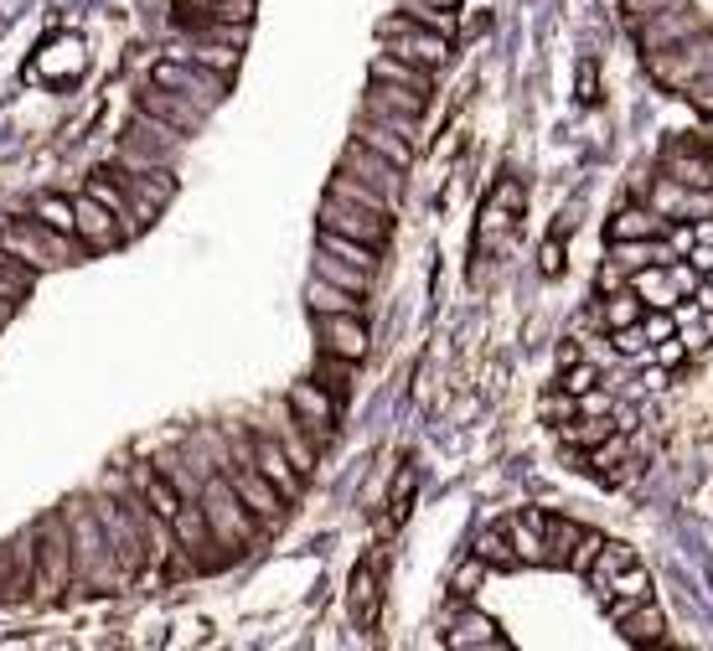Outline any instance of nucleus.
Masks as SVG:
<instances>
[{
    "instance_id": "c9c22d12",
    "label": "nucleus",
    "mask_w": 713,
    "mask_h": 651,
    "mask_svg": "<svg viewBox=\"0 0 713 651\" xmlns=\"http://www.w3.org/2000/svg\"><path fill=\"white\" fill-rule=\"evenodd\" d=\"M321 249L326 254H337V258H347V264H356V269H368V275H377V249L373 243L347 239V233H326L321 228Z\"/></svg>"
},
{
    "instance_id": "c756f323",
    "label": "nucleus",
    "mask_w": 713,
    "mask_h": 651,
    "mask_svg": "<svg viewBox=\"0 0 713 651\" xmlns=\"http://www.w3.org/2000/svg\"><path fill=\"white\" fill-rule=\"evenodd\" d=\"M306 300H310V316H337V310H356V306H362V295L341 290V285H331V279H321V275H310Z\"/></svg>"
},
{
    "instance_id": "37998d69",
    "label": "nucleus",
    "mask_w": 713,
    "mask_h": 651,
    "mask_svg": "<svg viewBox=\"0 0 713 651\" xmlns=\"http://www.w3.org/2000/svg\"><path fill=\"white\" fill-rule=\"evenodd\" d=\"M579 538H584V528L563 522V517H548V564H563V559L574 553Z\"/></svg>"
},
{
    "instance_id": "864d4df0",
    "label": "nucleus",
    "mask_w": 713,
    "mask_h": 651,
    "mask_svg": "<svg viewBox=\"0 0 713 651\" xmlns=\"http://www.w3.org/2000/svg\"><path fill=\"white\" fill-rule=\"evenodd\" d=\"M600 93H594V63H584L579 68V103H594Z\"/></svg>"
},
{
    "instance_id": "58836bf2",
    "label": "nucleus",
    "mask_w": 713,
    "mask_h": 651,
    "mask_svg": "<svg viewBox=\"0 0 713 651\" xmlns=\"http://www.w3.org/2000/svg\"><path fill=\"white\" fill-rule=\"evenodd\" d=\"M475 559H486V564H496V569H512L517 564V553H512V538H507V528H492V532H481L475 538Z\"/></svg>"
},
{
    "instance_id": "8fccbe9b",
    "label": "nucleus",
    "mask_w": 713,
    "mask_h": 651,
    "mask_svg": "<svg viewBox=\"0 0 713 651\" xmlns=\"http://www.w3.org/2000/svg\"><path fill=\"white\" fill-rule=\"evenodd\" d=\"M641 331H646V342L657 346V342H672V331H678V321H672L667 310H651V316H641Z\"/></svg>"
},
{
    "instance_id": "cd10ccee",
    "label": "nucleus",
    "mask_w": 713,
    "mask_h": 651,
    "mask_svg": "<svg viewBox=\"0 0 713 651\" xmlns=\"http://www.w3.org/2000/svg\"><path fill=\"white\" fill-rule=\"evenodd\" d=\"M445 647H456V651H502L507 641H502V631H496L486 616H460L456 626H450V636H445Z\"/></svg>"
},
{
    "instance_id": "ea45409f",
    "label": "nucleus",
    "mask_w": 713,
    "mask_h": 651,
    "mask_svg": "<svg viewBox=\"0 0 713 651\" xmlns=\"http://www.w3.org/2000/svg\"><path fill=\"white\" fill-rule=\"evenodd\" d=\"M32 275H36V269H26L17 254H6V249H0V295H6V300H21V295L32 290Z\"/></svg>"
},
{
    "instance_id": "bf43d9fd",
    "label": "nucleus",
    "mask_w": 713,
    "mask_h": 651,
    "mask_svg": "<svg viewBox=\"0 0 713 651\" xmlns=\"http://www.w3.org/2000/svg\"><path fill=\"white\" fill-rule=\"evenodd\" d=\"M11 316H17V300H6V295H0V331L11 325Z\"/></svg>"
},
{
    "instance_id": "ddd939ff",
    "label": "nucleus",
    "mask_w": 713,
    "mask_h": 651,
    "mask_svg": "<svg viewBox=\"0 0 713 651\" xmlns=\"http://www.w3.org/2000/svg\"><path fill=\"white\" fill-rule=\"evenodd\" d=\"M103 522V532H109V549H114L119 559V574H135L140 564H145V532H140V522L130 517V507H119V501H103V507H94Z\"/></svg>"
},
{
    "instance_id": "a211bd4d",
    "label": "nucleus",
    "mask_w": 713,
    "mask_h": 651,
    "mask_svg": "<svg viewBox=\"0 0 713 651\" xmlns=\"http://www.w3.org/2000/svg\"><path fill=\"white\" fill-rule=\"evenodd\" d=\"M140 109H145V114H155V120L176 124L182 135H191V130H202V124H207V109H202V103L182 99L176 88H161V84H145V93H140Z\"/></svg>"
},
{
    "instance_id": "4468645a",
    "label": "nucleus",
    "mask_w": 713,
    "mask_h": 651,
    "mask_svg": "<svg viewBox=\"0 0 713 651\" xmlns=\"http://www.w3.org/2000/svg\"><path fill=\"white\" fill-rule=\"evenodd\" d=\"M289 413H295V424L310 434V445H326V440H331V424H337V398L326 394L321 383H295V388H289Z\"/></svg>"
},
{
    "instance_id": "e433bc0d",
    "label": "nucleus",
    "mask_w": 713,
    "mask_h": 651,
    "mask_svg": "<svg viewBox=\"0 0 713 651\" xmlns=\"http://www.w3.org/2000/svg\"><path fill=\"white\" fill-rule=\"evenodd\" d=\"M641 295L636 290H615V295H605V306H600V316H605V325L611 331H621V325H636L641 321Z\"/></svg>"
},
{
    "instance_id": "5701e85b",
    "label": "nucleus",
    "mask_w": 713,
    "mask_h": 651,
    "mask_svg": "<svg viewBox=\"0 0 713 651\" xmlns=\"http://www.w3.org/2000/svg\"><path fill=\"white\" fill-rule=\"evenodd\" d=\"M368 73H373V84H393V88H414V93H429V68H419V63H404V57H393V52H383V47L373 52Z\"/></svg>"
},
{
    "instance_id": "603ef678",
    "label": "nucleus",
    "mask_w": 713,
    "mask_h": 651,
    "mask_svg": "<svg viewBox=\"0 0 713 651\" xmlns=\"http://www.w3.org/2000/svg\"><path fill=\"white\" fill-rule=\"evenodd\" d=\"M667 275H672L678 295H693L698 290V269H693V264H667Z\"/></svg>"
},
{
    "instance_id": "c03bdc74",
    "label": "nucleus",
    "mask_w": 713,
    "mask_h": 651,
    "mask_svg": "<svg viewBox=\"0 0 713 651\" xmlns=\"http://www.w3.org/2000/svg\"><path fill=\"white\" fill-rule=\"evenodd\" d=\"M408 16L419 21V26H429V32H440V36L456 32V16L440 11V5H429V0H408Z\"/></svg>"
},
{
    "instance_id": "dca6fc26",
    "label": "nucleus",
    "mask_w": 713,
    "mask_h": 651,
    "mask_svg": "<svg viewBox=\"0 0 713 651\" xmlns=\"http://www.w3.org/2000/svg\"><path fill=\"white\" fill-rule=\"evenodd\" d=\"M73 218H78V223H73V233L88 243V254H109V249H119V243H124V228L114 223V212H109L99 197H88V191L73 202Z\"/></svg>"
},
{
    "instance_id": "393cba45",
    "label": "nucleus",
    "mask_w": 713,
    "mask_h": 651,
    "mask_svg": "<svg viewBox=\"0 0 713 651\" xmlns=\"http://www.w3.org/2000/svg\"><path fill=\"white\" fill-rule=\"evenodd\" d=\"M362 114H404V120H419V114H425V93L393 88V84H373L368 88V99H362Z\"/></svg>"
},
{
    "instance_id": "de8ad7c7",
    "label": "nucleus",
    "mask_w": 713,
    "mask_h": 651,
    "mask_svg": "<svg viewBox=\"0 0 713 651\" xmlns=\"http://www.w3.org/2000/svg\"><path fill=\"white\" fill-rule=\"evenodd\" d=\"M600 383V373H594L590 362H569V373H563V394H574V398H584Z\"/></svg>"
},
{
    "instance_id": "7ed1b4c3",
    "label": "nucleus",
    "mask_w": 713,
    "mask_h": 651,
    "mask_svg": "<svg viewBox=\"0 0 713 651\" xmlns=\"http://www.w3.org/2000/svg\"><path fill=\"white\" fill-rule=\"evenodd\" d=\"M202 512H207V528H212V538H218V549L228 553V559H238V553L249 549V538H254V528H259V517L249 512V501L238 497L228 476L207 481Z\"/></svg>"
},
{
    "instance_id": "4d7b16f0",
    "label": "nucleus",
    "mask_w": 713,
    "mask_h": 651,
    "mask_svg": "<svg viewBox=\"0 0 713 651\" xmlns=\"http://www.w3.org/2000/svg\"><path fill=\"white\" fill-rule=\"evenodd\" d=\"M713 342V310H709V316H703V321H698V331H693V336H688V346H709Z\"/></svg>"
},
{
    "instance_id": "f704fd0d",
    "label": "nucleus",
    "mask_w": 713,
    "mask_h": 651,
    "mask_svg": "<svg viewBox=\"0 0 713 651\" xmlns=\"http://www.w3.org/2000/svg\"><path fill=\"white\" fill-rule=\"evenodd\" d=\"M657 233H662V218H657V212H651V207H626V212H621V218H615L611 223V243H636V239H657Z\"/></svg>"
},
{
    "instance_id": "2eb2a0df",
    "label": "nucleus",
    "mask_w": 713,
    "mask_h": 651,
    "mask_svg": "<svg viewBox=\"0 0 713 651\" xmlns=\"http://www.w3.org/2000/svg\"><path fill=\"white\" fill-rule=\"evenodd\" d=\"M316 336H321L326 357L341 362H362L368 357V325L356 310H337V316H316Z\"/></svg>"
},
{
    "instance_id": "9d476101",
    "label": "nucleus",
    "mask_w": 713,
    "mask_h": 651,
    "mask_svg": "<svg viewBox=\"0 0 713 651\" xmlns=\"http://www.w3.org/2000/svg\"><path fill=\"white\" fill-rule=\"evenodd\" d=\"M321 228H326V233H347V239L373 243V249H383V243H388V212L341 202V197H321Z\"/></svg>"
},
{
    "instance_id": "3c124183",
    "label": "nucleus",
    "mask_w": 713,
    "mask_h": 651,
    "mask_svg": "<svg viewBox=\"0 0 713 651\" xmlns=\"http://www.w3.org/2000/svg\"><path fill=\"white\" fill-rule=\"evenodd\" d=\"M621 5H626L630 21H646V16H657V11H667V5H678V0H621Z\"/></svg>"
},
{
    "instance_id": "412c9836",
    "label": "nucleus",
    "mask_w": 713,
    "mask_h": 651,
    "mask_svg": "<svg viewBox=\"0 0 713 651\" xmlns=\"http://www.w3.org/2000/svg\"><path fill=\"white\" fill-rule=\"evenodd\" d=\"M507 538H512L517 564H548V512L527 507L523 517H512L507 522Z\"/></svg>"
},
{
    "instance_id": "052dcab7",
    "label": "nucleus",
    "mask_w": 713,
    "mask_h": 651,
    "mask_svg": "<svg viewBox=\"0 0 713 651\" xmlns=\"http://www.w3.org/2000/svg\"><path fill=\"white\" fill-rule=\"evenodd\" d=\"M698 306H703V310H713V290H698Z\"/></svg>"
},
{
    "instance_id": "79ce46f5",
    "label": "nucleus",
    "mask_w": 713,
    "mask_h": 651,
    "mask_svg": "<svg viewBox=\"0 0 713 651\" xmlns=\"http://www.w3.org/2000/svg\"><path fill=\"white\" fill-rule=\"evenodd\" d=\"M32 218H36V223H47V228H57V233H73V223H78L68 197H52V191H47V197H36Z\"/></svg>"
},
{
    "instance_id": "0eeeda50",
    "label": "nucleus",
    "mask_w": 713,
    "mask_h": 651,
    "mask_svg": "<svg viewBox=\"0 0 713 651\" xmlns=\"http://www.w3.org/2000/svg\"><path fill=\"white\" fill-rule=\"evenodd\" d=\"M103 172L130 197V207H135V218L145 228L176 202V176H171V166H145V172H135V166H103Z\"/></svg>"
},
{
    "instance_id": "b1692460",
    "label": "nucleus",
    "mask_w": 713,
    "mask_h": 651,
    "mask_svg": "<svg viewBox=\"0 0 713 651\" xmlns=\"http://www.w3.org/2000/svg\"><path fill=\"white\" fill-rule=\"evenodd\" d=\"M356 140H362L368 151L388 155L398 172H408V166H414V145H408V135H398V130H388V124L368 120V114H362V124H356Z\"/></svg>"
},
{
    "instance_id": "2f4dec72",
    "label": "nucleus",
    "mask_w": 713,
    "mask_h": 651,
    "mask_svg": "<svg viewBox=\"0 0 713 651\" xmlns=\"http://www.w3.org/2000/svg\"><path fill=\"white\" fill-rule=\"evenodd\" d=\"M140 501H145L161 522H171V517H176V507H182V492H176L161 471H140Z\"/></svg>"
},
{
    "instance_id": "a878e982",
    "label": "nucleus",
    "mask_w": 713,
    "mask_h": 651,
    "mask_svg": "<svg viewBox=\"0 0 713 651\" xmlns=\"http://www.w3.org/2000/svg\"><path fill=\"white\" fill-rule=\"evenodd\" d=\"M630 290L641 295V306H651V310H672L682 300L672 275H667V264H641V269L630 275Z\"/></svg>"
},
{
    "instance_id": "13d9d810",
    "label": "nucleus",
    "mask_w": 713,
    "mask_h": 651,
    "mask_svg": "<svg viewBox=\"0 0 713 651\" xmlns=\"http://www.w3.org/2000/svg\"><path fill=\"white\" fill-rule=\"evenodd\" d=\"M605 409H611V398H600V394L590 388V394H584V413H605Z\"/></svg>"
},
{
    "instance_id": "39448f33",
    "label": "nucleus",
    "mask_w": 713,
    "mask_h": 651,
    "mask_svg": "<svg viewBox=\"0 0 713 651\" xmlns=\"http://www.w3.org/2000/svg\"><path fill=\"white\" fill-rule=\"evenodd\" d=\"M709 68H713V26H703V32L678 42V47L646 52V73L662 88H678V93H688Z\"/></svg>"
},
{
    "instance_id": "aec40b11",
    "label": "nucleus",
    "mask_w": 713,
    "mask_h": 651,
    "mask_svg": "<svg viewBox=\"0 0 713 651\" xmlns=\"http://www.w3.org/2000/svg\"><path fill=\"white\" fill-rule=\"evenodd\" d=\"M377 574H383V553H373V559H362V564L352 569V616L362 631H373L377 626V610H383V589H377Z\"/></svg>"
},
{
    "instance_id": "1a4fd4ad",
    "label": "nucleus",
    "mask_w": 713,
    "mask_h": 651,
    "mask_svg": "<svg viewBox=\"0 0 713 651\" xmlns=\"http://www.w3.org/2000/svg\"><path fill=\"white\" fill-rule=\"evenodd\" d=\"M151 84L176 88L182 99L202 103L207 114L228 99V78H222V73H212V68H202V63H187V57H161V63L151 68Z\"/></svg>"
},
{
    "instance_id": "9b49d317",
    "label": "nucleus",
    "mask_w": 713,
    "mask_h": 651,
    "mask_svg": "<svg viewBox=\"0 0 713 651\" xmlns=\"http://www.w3.org/2000/svg\"><path fill=\"white\" fill-rule=\"evenodd\" d=\"M166 528H171V538H176V549L187 553V559H191L197 569H218V564H228L222 553H212V549H218V538H212V528H207L202 501H182V507H176V517H171Z\"/></svg>"
},
{
    "instance_id": "4be33fe9",
    "label": "nucleus",
    "mask_w": 713,
    "mask_h": 651,
    "mask_svg": "<svg viewBox=\"0 0 713 651\" xmlns=\"http://www.w3.org/2000/svg\"><path fill=\"white\" fill-rule=\"evenodd\" d=\"M233 492L243 501H249V512L259 517V522H274V517H279V507H285V497H279V492H274V481L270 476H259L254 465H238L233 476Z\"/></svg>"
},
{
    "instance_id": "72a5a7b5",
    "label": "nucleus",
    "mask_w": 713,
    "mask_h": 651,
    "mask_svg": "<svg viewBox=\"0 0 713 651\" xmlns=\"http://www.w3.org/2000/svg\"><path fill=\"white\" fill-rule=\"evenodd\" d=\"M326 197H341V202H356V207H373V212H388V197L368 181H356L352 172H337L326 181Z\"/></svg>"
},
{
    "instance_id": "49530a36",
    "label": "nucleus",
    "mask_w": 713,
    "mask_h": 651,
    "mask_svg": "<svg viewBox=\"0 0 713 651\" xmlns=\"http://www.w3.org/2000/svg\"><path fill=\"white\" fill-rule=\"evenodd\" d=\"M615 352H621V357H651V342H646L641 321H636V325H621V331H615Z\"/></svg>"
},
{
    "instance_id": "5fc2aeb1",
    "label": "nucleus",
    "mask_w": 713,
    "mask_h": 651,
    "mask_svg": "<svg viewBox=\"0 0 713 651\" xmlns=\"http://www.w3.org/2000/svg\"><path fill=\"white\" fill-rule=\"evenodd\" d=\"M538 269H544V275H559V269H563V258H559V243H553V239L544 243V258H538Z\"/></svg>"
},
{
    "instance_id": "7c9ffc66",
    "label": "nucleus",
    "mask_w": 713,
    "mask_h": 651,
    "mask_svg": "<svg viewBox=\"0 0 713 651\" xmlns=\"http://www.w3.org/2000/svg\"><path fill=\"white\" fill-rule=\"evenodd\" d=\"M615 626H621V631H626V641H636V647H641V641H662V631H667L662 610H657L651 600L630 605V610H626L621 620H615Z\"/></svg>"
},
{
    "instance_id": "bb28decb",
    "label": "nucleus",
    "mask_w": 713,
    "mask_h": 651,
    "mask_svg": "<svg viewBox=\"0 0 713 651\" xmlns=\"http://www.w3.org/2000/svg\"><path fill=\"white\" fill-rule=\"evenodd\" d=\"M88 197H99V202L109 207V212H114V223L124 228V239H135V233H145V223L135 218V207H130V197H124V191H119L114 181H109V172H94V176H88Z\"/></svg>"
},
{
    "instance_id": "6ab92c4d",
    "label": "nucleus",
    "mask_w": 713,
    "mask_h": 651,
    "mask_svg": "<svg viewBox=\"0 0 713 651\" xmlns=\"http://www.w3.org/2000/svg\"><path fill=\"white\" fill-rule=\"evenodd\" d=\"M249 465H254L259 476L274 481V492L279 497H300V486H306V476H300V465L289 461L285 445H274V440H254V450H249Z\"/></svg>"
},
{
    "instance_id": "423d86ee",
    "label": "nucleus",
    "mask_w": 713,
    "mask_h": 651,
    "mask_svg": "<svg viewBox=\"0 0 713 651\" xmlns=\"http://www.w3.org/2000/svg\"><path fill=\"white\" fill-rule=\"evenodd\" d=\"M73 580V543H68V528L47 517L32 538V589L36 595H63Z\"/></svg>"
},
{
    "instance_id": "f03ea898",
    "label": "nucleus",
    "mask_w": 713,
    "mask_h": 651,
    "mask_svg": "<svg viewBox=\"0 0 713 651\" xmlns=\"http://www.w3.org/2000/svg\"><path fill=\"white\" fill-rule=\"evenodd\" d=\"M0 249L17 254L26 269H63V264L88 258V243L78 233H57V228L36 223V218H21V223L0 228Z\"/></svg>"
},
{
    "instance_id": "f3484780",
    "label": "nucleus",
    "mask_w": 713,
    "mask_h": 651,
    "mask_svg": "<svg viewBox=\"0 0 713 651\" xmlns=\"http://www.w3.org/2000/svg\"><path fill=\"white\" fill-rule=\"evenodd\" d=\"M341 172H352L356 181H368V187H377V191H383V197H388V202H393V197H398V191H404V172L393 166L388 155L368 151L362 140H352V145L341 151Z\"/></svg>"
},
{
    "instance_id": "473e14b6",
    "label": "nucleus",
    "mask_w": 713,
    "mask_h": 651,
    "mask_svg": "<svg viewBox=\"0 0 713 651\" xmlns=\"http://www.w3.org/2000/svg\"><path fill=\"white\" fill-rule=\"evenodd\" d=\"M316 275L321 279H331V285H341V290H352V295H368L373 290V275L368 269H356V264H347V258H337V254H316Z\"/></svg>"
},
{
    "instance_id": "09e8293b",
    "label": "nucleus",
    "mask_w": 713,
    "mask_h": 651,
    "mask_svg": "<svg viewBox=\"0 0 713 651\" xmlns=\"http://www.w3.org/2000/svg\"><path fill=\"white\" fill-rule=\"evenodd\" d=\"M600 543H605V538H594V532H584V538L574 543V553H569L563 564L574 569V574H590V564H594V553H600Z\"/></svg>"
},
{
    "instance_id": "6e6d98bb",
    "label": "nucleus",
    "mask_w": 713,
    "mask_h": 651,
    "mask_svg": "<svg viewBox=\"0 0 713 651\" xmlns=\"http://www.w3.org/2000/svg\"><path fill=\"white\" fill-rule=\"evenodd\" d=\"M693 269L698 275H713V243H698L693 249Z\"/></svg>"
},
{
    "instance_id": "20e7f679",
    "label": "nucleus",
    "mask_w": 713,
    "mask_h": 651,
    "mask_svg": "<svg viewBox=\"0 0 713 651\" xmlns=\"http://www.w3.org/2000/svg\"><path fill=\"white\" fill-rule=\"evenodd\" d=\"M176 155H182V130L166 120H155L140 109L135 120L124 124V140H119V166H176Z\"/></svg>"
},
{
    "instance_id": "c85d7f7f",
    "label": "nucleus",
    "mask_w": 713,
    "mask_h": 651,
    "mask_svg": "<svg viewBox=\"0 0 713 651\" xmlns=\"http://www.w3.org/2000/svg\"><path fill=\"white\" fill-rule=\"evenodd\" d=\"M171 57L202 63V68L222 73V78H233V73H238V47H222V42H202V36H191V47H176Z\"/></svg>"
},
{
    "instance_id": "4c0bfd02",
    "label": "nucleus",
    "mask_w": 713,
    "mask_h": 651,
    "mask_svg": "<svg viewBox=\"0 0 713 651\" xmlns=\"http://www.w3.org/2000/svg\"><path fill=\"white\" fill-rule=\"evenodd\" d=\"M667 172H672V181H678V187H709V181H713L709 161H698V155H688L682 145L672 151V161H667Z\"/></svg>"
},
{
    "instance_id": "a18cd8bd",
    "label": "nucleus",
    "mask_w": 713,
    "mask_h": 651,
    "mask_svg": "<svg viewBox=\"0 0 713 651\" xmlns=\"http://www.w3.org/2000/svg\"><path fill=\"white\" fill-rule=\"evenodd\" d=\"M481 574H486V559H460L456 564V574H450V589H456V595H475V584H481Z\"/></svg>"
},
{
    "instance_id": "a19ab883",
    "label": "nucleus",
    "mask_w": 713,
    "mask_h": 651,
    "mask_svg": "<svg viewBox=\"0 0 713 651\" xmlns=\"http://www.w3.org/2000/svg\"><path fill=\"white\" fill-rule=\"evenodd\" d=\"M611 434H615V424H611V419H600V413H590V419H579V424H563V440H569V445H584V450L605 445Z\"/></svg>"
},
{
    "instance_id": "6e6552de",
    "label": "nucleus",
    "mask_w": 713,
    "mask_h": 651,
    "mask_svg": "<svg viewBox=\"0 0 713 651\" xmlns=\"http://www.w3.org/2000/svg\"><path fill=\"white\" fill-rule=\"evenodd\" d=\"M377 42H383V52L404 57V63H419V68H440L450 57V36L429 32L414 16H383L377 21Z\"/></svg>"
},
{
    "instance_id": "f8f14e48",
    "label": "nucleus",
    "mask_w": 713,
    "mask_h": 651,
    "mask_svg": "<svg viewBox=\"0 0 713 651\" xmlns=\"http://www.w3.org/2000/svg\"><path fill=\"white\" fill-rule=\"evenodd\" d=\"M703 26H709V21L698 16L688 0H678V5H667V11H657V16L636 21V36H641V52H662V47H678V42L698 36Z\"/></svg>"
},
{
    "instance_id": "f257e3e1",
    "label": "nucleus",
    "mask_w": 713,
    "mask_h": 651,
    "mask_svg": "<svg viewBox=\"0 0 713 651\" xmlns=\"http://www.w3.org/2000/svg\"><path fill=\"white\" fill-rule=\"evenodd\" d=\"M68 543H73V580L78 584H88V589H109L114 580H124L99 512L84 507V501H73V512H68Z\"/></svg>"
}]
</instances>
